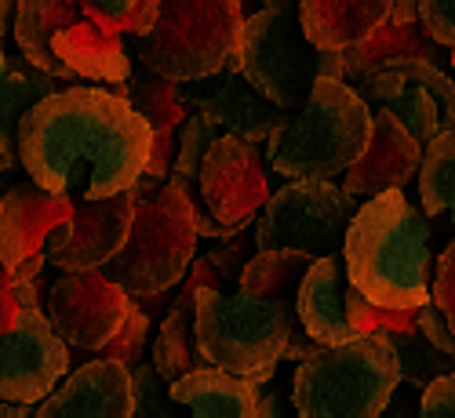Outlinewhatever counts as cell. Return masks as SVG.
I'll return each mask as SVG.
<instances>
[{
    "instance_id": "obj_1",
    "label": "cell",
    "mask_w": 455,
    "mask_h": 418,
    "mask_svg": "<svg viewBox=\"0 0 455 418\" xmlns=\"http://www.w3.org/2000/svg\"><path fill=\"white\" fill-rule=\"evenodd\" d=\"M146 117L109 88H59L19 121V164L29 182L66 201H102L132 189L149 161Z\"/></svg>"
},
{
    "instance_id": "obj_2",
    "label": "cell",
    "mask_w": 455,
    "mask_h": 418,
    "mask_svg": "<svg viewBox=\"0 0 455 418\" xmlns=\"http://www.w3.org/2000/svg\"><path fill=\"white\" fill-rule=\"evenodd\" d=\"M430 241V222L404 197V189L361 201L343 237L347 284L383 310L427 306L434 262Z\"/></svg>"
},
{
    "instance_id": "obj_3",
    "label": "cell",
    "mask_w": 455,
    "mask_h": 418,
    "mask_svg": "<svg viewBox=\"0 0 455 418\" xmlns=\"http://www.w3.org/2000/svg\"><path fill=\"white\" fill-rule=\"evenodd\" d=\"M194 338L204 364L248 378L255 386H267L281 360L302 364L321 350L302 324L284 317L274 302L215 288L194 291Z\"/></svg>"
},
{
    "instance_id": "obj_4",
    "label": "cell",
    "mask_w": 455,
    "mask_h": 418,
    "mask_svg": "<svg viewBox=\"0 0 455 418\" xmlns=\"http://www.w3.org/2000/svg\"><path fill=\"white\" fill-rule=\"evenodd\" d=\"M135 215L124 248L113 255L102 273L124 288L132 298L168 295L182 284L189 262L197 255V222L182 178H139L132 185Z\"/></svg>"
},
{
    "instance_id": "obj_5",
    "label": "cell",
    "mask_w": 455,
    "mask_h": 418,
    "mask_svg": "<svg viewBox=\"0 0 455 418\" xmlns=\"http://www.w3.org/2000/svg\"><path fill=\"white\" fill-rule=\"evenodd\" d=\"M19 55L55 81H106L132 77V59L121 33L88 0H15Z\"/></svg>"
},
{
    "instance_id": "obj_6",
    "label": "cell",
    "mask_w": 455,
    "mask_h": 418,
    "mask_svg": "<svg viewBox=\"0 0 455 418\" xmlns=\"http://www.w3.org/2000/svg\"><path fill=\"white\" fill-rule=\"evenodd\" d=\"M371 138V106L335 77H317L288 128L262 142L267 168L281 178H335L354 168Z\"/></svg>"
},
{
    "instance_id": "obj_7",
    "label": "cell",
    "mask_w": 455,
    "mask_h": 418,
    "mask_svg": "<svg viewBox=\"0 0 455 418\" xmlns=\"http://www.w3.org/2000/svg\"><path fill=\"white\" fill-rule=\"evenodd\" d=\"M401 367L387 335H354L324 346L291 375V407L299 418H383Z\"/></svg>"
},
{
    "instance_id": "obj_8",
    "label": "cell",
    "mask_w": 455,
    "mask_h": 418,
    "mask_svg": "<svg viewBox=\"0 0 455 418\" xmlns=\"http://www.w3.org/2000/svg\"><path fill=\"white\" fill-rule=\"evenodd\" d=\"M241 26V0H161L154 26L135 36V55L154 77L194 84L234 59Z\"/></svg>"
},
{
    "instance_id": "obj_9",
    "label": "cell",
    "mask_w": 455,
    "mask_h": 418,
    "mask_svg": "<svg viewBox=\"0 0 455 418\" xmlns=\"http://www.w3.org/2000/svg\"><path fill=\"white\" fill-rule=\"evenodd\" d=\"M234 62L241 77L284 113L302 109L317 77L343 81V55L317 51L302 36L295 12L277 8H255L251 15H244Z\"/></svg>"
},
{
    "instance_id": "obj_10",
    "label": "cell",
    "mask_w": 455,
    "mask_h": 418,
    "mask_svg": "<svg viewBox=\"0 0 455 418\" xmlns=\"http://www.w3.org/2000/svg\"><path fill=\"white\" fill-rule=\"evenodd\" d=\"M361 201L331 178H291L255 215V251H299L324 258L343 248Z\"/></svg>"
},
{
    "instance_id": "obj_11",
    "label": "cell",
    "mask_w": 455,
    "mask_h": 418,
    "mask_svg": "<svg viewBox=\"0 0 455 418\" xmlns=\"http://www.w3.org/2000/svg\"><path fill=\"white\" fill-rule=\"evenodd\" d=\"M350 88L368 106H383L419 146L455 128V81L444 73V66L401 59L371 69L368 77L354 81Z\"/></svg>"
},
{
    "instance_id": "obj_12",
    "label": "cell",
    "mask_w": 455,
    "mask_h": 418,
    "mask_svg": "<svg viewBox=\"0 0 455 418\" xmlns=\"http://www.w3.org/2000/svg\"><path fill=\"white\" fill-rule=\"evenodd\" d=\"M197 193L226 237L244 233L262 204L270 201V168L262 157V146L219 135L201 161Z\"/></svg>"
},
{
    "instance_id": "obj_13",
    "label": "cell",
    "mask_w": 455,
    "mask_h": 418,
    "mask_svg": "<svg viewBox=\"0 0 455 418\" xmlns=\"http://www.w3.org/2000/svg\"><path fill=\"white\" fill-rule=\"evenodd\" d=\"M73 201L55 197L36 182H19L0 197V265L12 280H33L62 244Z\"/></svg>"
},
{
    "instance_id": "obj_14",
    "label": "cell",
    "mask_w": 455,
    "mask_h": 418,
    "mask_svg": "<svg viewBox=\"0 0 455 418\" xmlns=\"http://www.w3.org/2000/svg\"><path fill=\"white\" fill-rule=\"evenodd\" d=\"M132 295L113 284L102 270L62 273L44 291V317L73 353H99L128 317Z\"/></svg>"
},
{
    "instance_id": "obj_15",
    "label": "cell",
    "mask_w": 455,
    "mask_h": 418,
    "mask_svg": "<svg viewBox=\"0 0 455 418\" xmlns=\"http://www.w3.org/2000/svg\"><path fill=\"white\" fill-rule=\"evenodd\" d=\"M66 375L69 350L44 310H19L15 327L0 335V400L41 404Z\"/></svg>"
},
{
    "instance_id": "obj_16",
    "label": "cell",
    "mask_w": 455,
    "mask_h": 418,
    "mask_svg": "<svg viewBox=\"0 0 455 418\" xmlns=\"http://www.w3.org/2000/svg\"><path fill=\"white\" fill-rule=\"evenodd\" d=\"M194 84H197V95L182 91V99L189 102V109L201 113V117L215 128V135H230V138L262 146L274 131L288 128V121H291V113L270 106L241 77L234 59L226 62L215 77H204Z\"/></svg>"
},
{
    "instance_id": "obj_17",
    "label": "cell",
    "mask_w": 455,
    "mask_h": 418,
    "mask_svg": "<svg viewBox=\"0 0 455 418\" xmlns=\"http://www.w3.org/2000/svg\"><path fill=\"white\" fill-rule=\"evenodd\" d=\"M135 215V193H113L102 201H73V215L66 222L62 244L48 255V262L62 273L102 270L128 241V225Z\"/></svg>"
},
{
    "instance_id": "obj_18",
    "label": "cell",
    "mask_w": 455,
    "mask_h": 418,
    "mask_svg": "<svg viewBox=\"0 0 455 418\" xmlns=\"http://www.w3.org/2000/svg\"><path fill=\"white\" fill-rule=\"evenodd\" d=\"M33 418H135L132 371L117 360H88L33 407Z\"/></svg>"
},
{
    "instance_id": "obj_19",
    "label": "cell",
    "mask_w": 455,
    "mask_h": 418,
    "mask_svg": "<svg viewBox=\"0 0 455 418\" xmlns=\"http://www.w3.org/2000/svg\"><path fill=\"white\" fill-rule=\"evenodd\" d=\"M423 164V146L415 142L383 106L371 109V138L354 168L343 171V193L371 201L387 189H404Z\"/></svg>"
},
{
    "instance_id": "obj_20",
    "label": "cell",
    "mask_w": 455,
    "mask_h": 418,
    "mask_svg": "<svg viewBox=\"0 0 455 418\" xmlns=\"http://www.w3.org/2000/svg\"><path fill=\"white\" fill-rule=\"evenodd\" d=\"M347 270L339 255H324L314 258L307 277L299 284L295 295V317L302 324L317 346H339V342H350L354 331L347 324Z\"/></svg>"
},
{
    "instance_id": "obj_21",
    "label": "cell",
    "mask_w": 455,
    "mask_h": 418,
    "mask_svg": "<svg viewBox=\"0 0 455 418\" xmlns=\"http://www.w3.org/2000/svg\"><path fill=\"white\" fill-rule=\"evenodd\" d=\"M295 19L317 51H347L390 22V0H295Z\"/></svg>"
},
{
    "instance_id": "obj_22",
    "label": "cell",
    "mask_w": 455,
    "mask_h": 418,
    "mask_svg": "<svg viewBox=\"0 0 455 418\" xmlns=\"http://www.w3.org/2000/svg\"><path fill=\"white\" fill-rule=\"evenodd\" d=\"M168 397L189 407V418H255L259 386L248 383V378L204 364L175 378L168 386Z\"/></svg>"
},
{
    "instance_id": "obj_23",
    "label": "cell",
    "mask_w": 455,
    "mask_h": 418,
    "mask_svg": "<svg viewBox=\"0 0 455 418\" xmlns=\"http://www.w3.org/2000/svg\"><path fill=\"white\" fill-rule=\"evenodd\" d=\"M55 91H59L55 77L33 69L22 55L12 59L4 48H0V171H12L19 164V121H22V113L33 102H41Z\"/></svg>"
},
{
    "instance_id": "obj_24",
    "label": "cell",
    "mask_w": 455,
    "mask_h": 418,
    "mask_svg": "<svg viewBox=\"0 0 455 418\" xmlns=\"http://www.w3.org/2000/svg\"><path fill=\"white\" fill-rule=\"evenodd\" d=\"M343 55V81L354 84L361 77H368L371 69L387 66V62H401V59H423V62H434V66H444L448 62V51H441L430 36L419 29V22L411 26H379L368 41L339 51Z\"/></svg>"
},
{
    "instance_id": "obj_25",
    "label": "cell",
    "mask_w": 455,
    "mask_h": 418,
    "mask_svg": "<svg viewBox=\"0 0 455 418\" xmlns=\"http://www.w3.org/2000/svg\"><path fill=\"white\" fill-rule=\"evenodd\" d=\"M310 262H314L310 255H299V251H251V258L241 270L237 291L262 298V302H274L284 317L299 320L295 317V295H299L302 277L310 270Z\"/></svg>"
},
{
    "instance_id": "obj_26",
    "label": "cell",
    "mask_w": 455,
    "mask_h": 418,
    "mask_svg": "<svg viewBox=\"0 0 455 418\" xmlns=\"http://www.w3.org/2000/svg\"><path fill=\"white\" fill-rule=\"evenodd\" d=\"M194 291L197 288L182 284V291L172 298V306L161 320V331L154 338V371L164 386H172L175 378L189 375L194 367H204V357L194 338Z\"/></svg>"
},
{
    "instance_id": "obj_27",
    "label": "cell",
    "mask_w": 455,
    "mask_h": 418,
    "mask_svg": "<svg viewBox=\"0 0 455 418\" xmlns=\"http://www.w3.org/2000/svg\"><path fill=\"white\" fill-rule=\"evenodd\" d=\"M113 95H121V99H128L142 117H146V124H149V131L154 135H175L179 131V124L189 117V102L182 99V84H172V81H161V77H139V81H121V84H113L109 88Z\"/></svg>"
},
{
    "instance_id": "obj_28",
    "label": "cell",
    "mask_w": 455,
    "mask_h": 418,
    "mask_svg": "<svg viewBox=\"0 0 455 418\" xmlns=\"http://www.w3.org/2000/svg\"><path fill=\"white\" fill-rule=\"evenodd\" d=\"M415 178H419L423 211L455 225V128L441 131L434 142L423 146V164Z\"/></svg>"
},
{
    "instance_id": "obj_29",
    "label": "cell",
    "mask_w": 455,
    "mask_h": 418,
    "mask_svg": "<svg viewBox=\"0 0 455 418\" xmlns=\"http://www.w3.org/2000/svg\"><path fill=\"white\" fill-rule=\"evenodd\" d=\"M387 342H390V350L397 357L401 383L408 390H415V393H423L434 383V378L455 371L451 357H444L441 350H434L430 342L419 335V327H415V331H387Z\"/></svg>"
},
{
    "instance_id": "obj_30",
    "label": "cell",
    "mask_w": 455,
    "mask_h": 418,
    "mask_svg": "<svg viewBox=\"0 0 455 418\" xmlns=\"http://www.w3.org/2000/svg\"><path fill=\"white\" fill-rule=\"evenodd\" d=\"M251 255L244 251V244H230V248H215L208 255H201L197 262H189L186 270V284L189 288H215V291H226V288H237L241 280V270ZM230 295V291H226Z\"/></svg>"
},
{
    "instance_id": "obj_31",
    "label": "cell",
    "mask_w": 455,
    "mask_h": 418,
    "mask_svg": "<svg viewBox=\"0 0 455 418\" xmlns=\"http://www.w3.org/2000/svg\"><path fill=\"white\" fill-rule=\"evenodd\" d=\"M215 128L201 117V113H189L175 131V161H172V175L168 178H182V182H197L201 161L208 154V146L215 142Z\"/></svg>"
},
{
    "instance_id": "obj_32",
    "label": "cell",
    "mask_w": 455,
    "mask_h": 418,
    "mask_svg": "<svg viewBox=\"0 0 455 418\" xmlns=\"http://www.w3.org/2000/svg\"><path fill=\"white\" fill-rule=\"evenodd\" d=\"M347 324L354 335H387V331H415V310H383L347 288Z\"/></svg>"
},
{
    "instance_id": "obj_33",
    "label": "cell",
    "mask_w": 455,
    "mask_h": 418,
    "mask_svg": "<svg viewBox=\"0 0 455 418\" xmlns=\"http://www.w3.org/2000/svg\"><path fill=\"white\" fill-rule=\"evenodd\" d=\"M146 338H149V313H142V306L132 298L124 324L113 331V338L106 346H99V360H117L124 367H135V364H142Z\"/></svg>"
},
{
    "instance_id": "obj_34",
    "label": "cell",
    "mask_w": 455,
    "mask_h": 418,
    "mask_svg": "<svg viewBox=\"0 0 455 418\" xmlns=\"http://www.w3.org/2000/svg\"><path fill=\"white\" fill-rule=\"evenodd\" d=\"M161 0H88V8L99 12L121 36H142L157 19Z\"/></svg>"
},
{
    "instance_id": "obj_35",
    "label": "cell",
    "mask_w": 455,
    "mask_h": 418,
    "mask_svg": "<svg viewBox=\"0 0 455 418\" xmlns=\"http://www.w3.org/2000/svg\"><path fill=\"white\" fill-rule=\"evenodd\" d=\"M132 371V397H135V418H172L175 400L168 393H161V378L154 367L135 364Z\"/></svg>"
},
{
    "instance_id": "obj_36",
    "label": "cell",
    "mask_w": 455,
    "mask_h": 418,
    "mask_svg": "<svg viewBox=\"0 0 455 418\" xmlns=\"http://www.w3.org/2000/svg\"><path fill=\"white\" fill-rule=\"evenodd\" d=\"M419 29L455 66V0H419Z\"/></svg>"
},
{
    "instance_id": "obj_37",
    "label": "cell",
    "mask_w": 455,
    "mask_h": 418,
    "mask_svg": "<svg viewBox=\"0 0 455 418\" xmlns=\"http://www.w3.org/2000/svg\"><path fill=\"white\" fill-rule=\"evenodd\" d=\"M430 302L444 317L448 331L455 335V237L444 244V251L434 262V284H430Z\"/></svg>"
},
{
    "instance_id": "obj_38",
    "label": "cell",
    "mask_w": 455,
    "mask_h": 418,
    "mask_svg": "<svg viewBox=\"0 0 455 418\" xmlns=\"http://www.w3.org/2000/svg\"><path fill=\"white\" fill-rule=\"evenodd\" d=\"M415 418H455V371L441 375L419 393V411Z\"/></svg>"
},
{
    "instance_id": "obj_39",
    "label": "cell",
    "mask_w": 455,
    "mask_h": 418,
    "mask_svg": "<svg viewBox=\"0 0 455 418\" xmlns=\"http://www.w3.org/2000/svg\"><path fill=\"white\" fill-rule=\"evenodd\" d=\"M415 327H419V335L430 342L434 350H441V353L451 357V364H455V335L448 331V324H444V317L437 313L434 302H427V306L415 310Z\"/></svg>"
},
{
    "instance_id": "obj_40",
    "label": "cell",
    "mask_w": 455,
    "mask_h": 418,
    "mask_svg": "<svg viewBox=\"0 0 455 418\" xmlns=\"http://www.w3.org/2000/svg\"><path fill=\"white\" fill-rule=\"evenodd\" d=\"M15 317H19V302H15V280L4 273V265H0V335L15 327Z\"/></svg>"
},
{
    "instance_id": "obj_41",
    "label": "cell",
    "mask_w": 455,
    "mask_h": 418,
    "mask_svg": "<svg viewBox=\"0 0 455 418\" xmlns=\"http://www.w3.org/2000/svg\"><path fill=\"white\" fill-rule=\"evenodd\" d=\"M288 404H291V393H284V390L259 393L255 418H288Z\"/></svg>"
},
{
    "instance_id": "obj_42",
    "label": "cell",
    "mask_w": 455,
    "mask_h": 418,
    "mask_svg": "<svg viewBox=\"0 0 455 418\" xmlns=\"http://www.w3.org/2000/svg\"><path fill=\"white\" fill-rule=\"evenodd\" d=\"M419 22V0H390V26Z\"/></svg>"
},
{
    "instance_id": "obj_43",
    "label": "cell",
    "mask_w": 455,
    "mask_h": 418,
    "mask_svg": "<svg viewBox=\"0 0 455 418\" xmlns=\"http://www.w3.org/2000/svg\"><path fill=\"white\" fill-rule=\"evenodd\" d=\"M33 407L36 404H8V400H0V418H33Z\"/></svg>"
},
{
    "instance_id": "obj_44",
    "label": "cell",
    "mask_w": 455,
    "mask_h": 418,
    "mask_svg": "<svg viewBox=\"0 0 455 418\" xmlns=\"http://www.w3.org/2000/svg\"><path fill=\"white\" fill-rule=\"evenodd\" d=\"M12 12H15V0H0V36L12 26Z\"/></svg>"
},
{
    "instance_id": "obj_45",
    "label": "cell",
    "mask_w": 455,
    "mask_h": 418,
    "mask_svg": "<svg viewBox=\"0 0 455 418\" xmlns=\"http://www.w3.org/2000/svg\"><path fill=\"white\" fill-rule=\"evenodd\" d=\"M259 8H277V12H295V0H259Z\"/></svg>"
}]
</instances>
